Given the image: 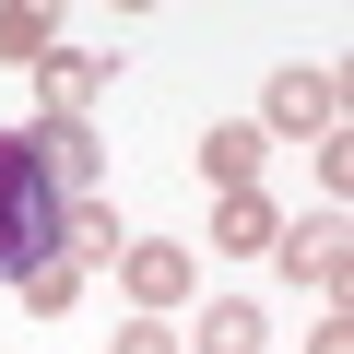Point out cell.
<instances>
[{
    "label": "cell",
    "instance_id": "6da1fadb",
    "mask_svg": "<svg viewBox=\"0 0 354 354\" xmlns=\"http://www.w3.org/2000/svg\"><path fill=\"white\" fill-rule=\"evenodd\" d=\"M71 130L83 118H36V130H0V283H24L36 260H59V236H71Z\"/></svg>",
    "mask_w": 354,
    "mask_h": 354
},
{
    "label": "cell",
    "instance_id": "7a4b0ae2",
    "mask_svg": "<svg viewBox=\"0 0 354 354\" xmlns=\"http://www.w3.org/2000/svg\"><path fill=\"white\" fill-rule=\"evenodd\" d=\"M260 142H330L342 130V71H319V59H283L272 83H260V118H248Z\"/></svg>",
    "mask_w": 354,
    "mask_h": 354
},
{
    "label": "cell",
    "instance_id": "3957f363",
    "mask_svg": "<svg viewBox=\"0 0 354 354\" xmlns=\"http://www.w3.org/2000/svg\"><path fill=\"white\" fill-rule=\"evenodd\" d=\"M272 260H283V283H307V295H330V307H342L354 225H342V213H307V225H283V236H272Z\"/></svg>",
    "mask_w": 354,
    "mask_h": 354
},
{
    "label": "cell",
    "instance_id": "277c9868",
    "mask_svg": "<svg viewBox=\"0 0 354 354\" xmlns=\"http://www.w3.org/2000/svg\"><path fill=\"white\" fill-rule=\"evenodd\" d=\"M118 283H130V307H142V319H165V307H189L201 260L177 248V236H130V248H118Z\"/></svg>",
    "mask_w": 354,
    "mask_h": 354
},
{
    "label": "cell",
    "instance_id": "5b68a950",
    "mask_svg": "<svg viewBox=\"0 0 354 354\" xmlns=\"http://www.w3.org/2000/svg\"><path fill=\"white\" fill-rule=\"evenodd\" d=\"M118 83V48H59L48 71H36V95H48V118H83L95 130V95Z\"/></svg>",
    "mask_w": 354,
    "mask_h": 354
},
{
    "label": "cell",
    "instance_id": "8992f818",
    "mask_svg": "<svg viewBox=\"0 0 354 354\" xmlns=\"http://www.w3.org/2000/svg\"><path fill=\"white\" fill-rule=\"evenodd\" d=\"M260 153H272V142H260L248 118H213V130H201V177H213V201H225V189H260Z\"/></svg>",
    "mask_w": 354,
    "mask_h": 354
},
{
    "label": "cell",
    "instance_id": "52a82bcc",
    "mask_svg": "<svg viewBox=\"0 0 354 354\" xmlns=\"http://www.w3.org/2000/svg\"><path fill=\"white\" fill-rule=\"evenodd\" d=\"M118 248H130L118 201H106V189H95V201H71V236H59V260H71V272H118Z\"/></svg>",
    "mask_w": 354,
    "mask_h": 354
},
{
    "label": "cell",
    "instance_id": "ba28073f",
    "mask_svg": "<svg viewBox=\"0 0 354 354\" xmlns=\"http://www.w3.org/2000/svg\"><path fill=\"white\" fill-rule=\"evenodd\" d=\"M0 59H12V71H48L59 59V12H48V0H0Z\"/></svg>",
    "mask_w": 354,
    "mask_h": 354
},
{
    "label": "cell",
    "instance_id": "9c48e42d",
    "mask_svg": "<svg viewBox=\"0 0 354 354\" xmlns=\"http://www.w3.org/2000/svg\"><path fill=\"white\" fill-rule=\"evenodd\" d=\"M272 236H283L272 189H225V201H213V248H236V260H248V248H272Z\"/></svg>",
    "mask_w": 354,
    "mask_h": 354
},
{
    "label": "cell",
    "instance_id": "30bf717a",
    "mask_svg": "<svg viewBox=\"0 0 354 354\" xmlns=\"http://www.w3.org/2000/svg\"><path fill=\"white\" fill-rule=\"evenodd\" d=\"M260 342H272V319H260L248 295H225V307H213L189 342H177V354H260Z\"/></svg>",
    "mask_w": 354,
    "mask_h": 354
},
{
    "label": "cell",
    "instance_id": "8fae6325",
    "mask_svg": "<svg viewBox=\"0 0 354 354\" xmlns=\"http://www.w3.org/2000/svg\"><path fill=\"white\" fill-rule=\"evenodd\" d=\"M24 307H36V319H71V307H83V272H71V260H36V272H24Z\"/></svg>",
    "mask_w": 354,
    "mask_h": 354
},
{
    "label": "cell",
    "instance_id": "7c38bea8",
    "mask_svg": "<svg viewBox=\"0 0 354 354\" xmlns=\"http://www.w3.org/2000/svg\"><path fill=\"white\" fill-rule=\"evenodd\" d=\"M106 354H177V330L165 319H130V330H106Z\"/></svg>",
    "mask_w": 354,
    "mask_h": 354
},
{
    "label": "cell",
    "instance_id": "4fadbf2b",
    "mask_svg": "<svg viewBox=\"0 0 354 354\" xmlns=\"http://www.w3.org/2000/svg\"><path fill=\"white\" fill-rule=\"evenodd\" d=\"M307 354H354V319H342V307H330V319H319V330H307Z\"/></svg>",
    "mask_w": 354,
    "mask_h": 354
}]
</instances>
